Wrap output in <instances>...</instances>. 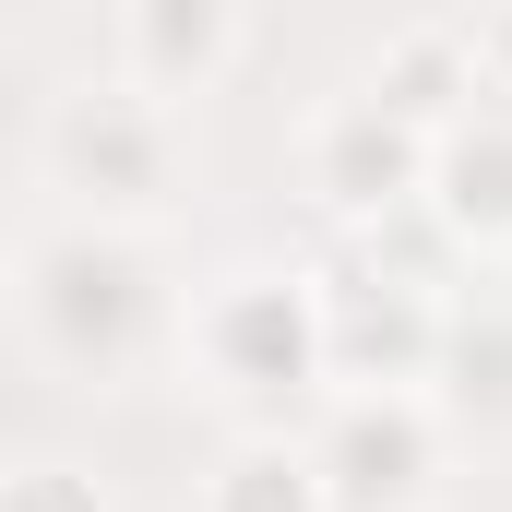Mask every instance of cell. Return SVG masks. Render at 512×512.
<instances>
[{"mask_svg":"<svg viewBox=\"0 0 512 512\" xmlns=\"http://www.w3.org/2000/svg\"><path fill=\"white\" fill-rule=\"evenodd\" d=\"M310 274H322V382L334 393H429L441 382V334H453L441 286H417L370 251H334Z\"/></svg>","mask_w":512,"mask_h":512,"instance_id":"5","label":"cell"},{"mask_svg":"<svg viewBox=\"0 0 512 512\" xmlns=\"http://www.w3.org/2000/svg\"><path fill=\"white\" fill-rule=\"evenodd\" d=\"M441 429H477V441H512V310L477 286V298H453V334H441Z\"/></svg>","mask_w":512,"mask_h":512,"instance_id":"10","label":"cell"},{"mask_svg":"<svg viewBox=\"0 0 512 512\" xmlns=\"http://www.w3.org/2000/svg\"><path fill=\"white\" fill-rule=\"evenodd\" d=\"M191 512H334V501H322V465H310L298 429H239V441L203 465Z\"/></svg>","mask_w":512,"mask_h":512,"instance_id":"11","label":"cell"},{"mask_svg":"<svg viewBox=\"0 0 512 512\" xmlns=\"http://www.w3.org/2000/svg\"><path fill=\"white\" fill-rule=\"evenodd\" d=\"M0 512H108V489L84 465H12L0 477Z\"/></svg>","mask_w":512,"mask_h":512,"instance_id":"12","label":"cell"},{"mask_svg":"<svg viewBox=\"0 0 512 512\" xmlns=\"http://www.w3.org/2000/svg\"><path fill=\"white\" fill-rule=\"evenodd\" d=\"M465 60H477V96L512 108V12H465Z\"/></svg>","mask_w":512,"mask_h":512,"instance_id":"13","label":"cell"},{"mask_svg":"<svg viewBox=\"0 0 512 512\" xmlns=\"http://www.w3.org/2000/svg\"><path fill=\"white\" fill-rule=\"evenodd\" d=\"M12 274H24V239L0 227V310H12Z\"/></svg>","mask_w":512,"mask_h":512,"instance_id":"14","label":"cell"},{"mask_svg":"<svg viewBox=\"0 0 512 512\" xmlns=\"http://www.w3.org/2000/svg\"><path fill=\"white\" fill-rule=\"evenodd\" d=\"M179 262L167 239H131V227H48L24 239V274H12V322L24 346L60 370L72 393H131L179 358Z\"/></svg>","mask_w":512,"mask_h":512,"instance_id":"1","label":"cell"},{"mask_svg":"<svg viewBox=\"0 0 512 512\" xmlns=\"http://www.w3.org/2000/svg\"><path fill=\"white\" fill-rule=\"evenodd\" d=\"M417 215H429L465 262H512V108L501 96H477L465 120L429 131V191H417Z\"/></svg>","mask_w":512,"mask_h":512,"instance_id":"8","label":"cell"},{"mask_svg":"<svg viewBox=\"0 0 512 512\" xmlns=\"http://www.w3.org/2000/svg\"><path fill=\"white\" fill-rule=\"evenodd\" d=\"M298 441H310L334 512H441L453 429H441L429 393H322V417Z\"/></svg>","mask_w":512,"mask_h":512,"instance_id":"6","label":"cell"},{"mask_svg":"<svg viewBox=\"0 0 512 512\" xmlns=\"http://www.w3.org/2000/svg\"><path fill=\"white\" fill-rule=\"evenodd\" d=\"M286 167H298V191H310L346 239H370L393 215H417V191H429V131L405 120V108H382L370 84H334V96L298 108Z\"/></svg>","mask_w":512,"mask_h":512,"instance_id":"4","label":"cell"},{"mask_svg":"<svg viewBox=\"0 0 512 512\" xmlns=\"http://www.w3.org/2000/svg\"><path fill=\"white\" fill-rule=\"evenodd\" d=\"M489 274H501V286H489V298H501V310H512V262H489Z\"/></svg>","mask_w":512,"mask_h":512,"instance_id":"15","label":"cell"},{"mask_svg":"<svg viewBox=\"0 0 512 512\" xmlns=\"http://www.w3.org/2000/svg\"><path fill=\"white\" fill-rule=\"evenodd\" d=\"M358 84H370L382 108H405L417 131L465 120V108H477V60H465V12H417V24H393L382 48L358 60Z\"/></svg>","mask_w":512,"mask_h":512,"instance_id":"9","label":"cell"},{"mask_svg":"<svg viewBox=\"0 0 512 512\" xmlns=\"http://www.w3.org/2000/svg\"><path fill=\"white\" fill-rule=\"evenodd\" d=\"M179 382L227 405L239 429H286V405H322V274L310 262H215L179 298Z\"/></svg>","mask_w":512,"mask_h":512,"instance_id":"2","label":"cell"},{"mask_svg":"<svg viewBox=\"0 0 512 512\" xmlns=\"http://www.w3.org/2000/svg\"><path fill=\"white\" fill-rule=\"evenodd\" d=\"M36 167H48V191H72V227L167 239V215L191 203V120L84 72L36 108Z\"/></svg>","mask_w":512,"mask_h":512,"instance_id":"3","label":"cell"},{"mask_svg":"<svg viewBox=\"0 0 512 512\" xmlns=\"http://www.w3.org/2000/svg\"><path fill=\"white\" fill-rule=\"evenodd\" d=\"M251 48H262V24L239 0H131L108 24V84H131V96L191 120L203 96H227L251 72Z\"/></svg>","mask_w":512,"mask_h":512,"instance_id":"7","label":"cell"}]
</instances>
